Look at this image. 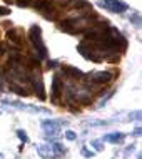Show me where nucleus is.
Instances as JSON below:
<instances>
[{"instance_id":"20e7f679","label":"nucleus","mask_w":142,"mask_h":159,"mask_svg":"<svg viewBox=\"0 0 142 159\" xmlns=\"http://www.w3.org/2000/svg\"><path fill=\"white\" fill-rule=\"evenodd\" d=\"M37 152L40 154L44 159H50V157L54 156V149H52V146H49V144L38 146V148H37Z\"/></svg>"},{"instance_id":"9d476101","label":"nucleus","mask_w":142,"mask_h":159,"mask_svg":"<svg viewBox=\"0 0 142 159\" xmlns=\"http://www.w3.org/2000/svg\"><path fill=\"white\" fill-rule=\"evenodd\" d=\"M10 12H8V8H5V7H0V15H8Z\"/></svg>"},{"instance_id":"6e6552de","label":"nucleus","mask_w":142,"mask_h":159,"mask_svg":"<svg viewBox=\"0 0 142 159\" xmlns=\"http://www.w3.org/2000/svg\"><path fill=\"white\" fill-rule=\"evenodd\" d=\"M17 136H19V139L22 141V143H29V136L25 134V131H22V129L17 131Z\"/></svg>"},{"instance_id":"f03ea898","label":"nucleus","mask_w":142,"mask_h":159,"mask_svg":"<svg viewBox=\"0 0 142 159\" xmlns=\"http://www.w3.org/2000/svg\"><path fill=\"white\" fill-rule=\"evenodd\" d=\"M102 5L105 8H109L110 12H115V14H120V12L127 10V5L119 0H102Z\"/></svg>"},{"instance_id":"9b49d317","label":"nucleus","mask_w":142,"mask_h":159,"mask_svg":"<svg viewBox=\"0 0 142 159\" xmlns=\"http://www.w3.org/2000/svg\"><path fill=\"white\" fill-rule=\"evenodd\" d=\"M82 154H84V156H87V157H92L94 156V152L92 151H87V149H82Z\"/></svg>"},{"instance_id":"1a4fd4ad","label":"nucleus","mask_w":142,"mask_h":159,"mask_svg":"<svg viewBox=\"0 0 142 159\" xmlns=\"http://www.w3.org/2000/svg\"><path fill=\"white\" fill-rule=\"evenodd\" d=\"M65 137H67L69 141H75V137H77V136H75V132H74V131H67V132H65Z\"/></svg>"},{"instance_id":"f257e3e1","label":"nucleus","mask_w":142,"mask_h":159,"mask_svg":"<svg viewBox=\"0 0 142 159\" xmlns=\"http://www.w3.org/2000/svg\"><path fill=\"white\" fill-rule=\"evenodd\" d=\"M30 39H32L35 49L40 52V57L45 59L47 57V49H45L44 42H42V39H40V29H38V27H32V30H30Z\"/></svg>"},{"instance_id":"0eeeda50","label":"nucleus","mask_w":142,"mask_h":159,"mask_svg":"<svg viewBox=\"0 0 142 159\" xmlns=\"http://www.w3.org/2000/svg\"><path fill=\"white\" fill-rule=\"evenodd\" d=\"M52 85H54V89H52L54 96H59V94H60V79H59V77H54Z\"/></svg>"},{"instance_id":"4468645a","label":"nucleus","mask_w":142,"mask_h":159,"mask_svg":"<svg viewBox=\"0 0 142 159\" xmlns=\"http://www.w3.org/2000/svg\"><path fill=\"white\" fill-rule=\"evenodd\" d=\"M0 159H3V154L2 152H0Z\"/></svg>"},{"instance_id":"39448f33","label":"nucleus","mask_w":142,"mask_h":159,"mask_svg":"<svg viewBox=\"0 0 142 159\" xmlns=\"http://www.w3.org/2000/svg\"><path fill=\"white\" fill-rule=\"evenodd\" d=\"M122 139H124V136L120 134V132H114V134L104 136V141H105V143H120Z\"/></svg>"},{"instance_id":"7ed1b4c3","label":"nucleus","mask_w":142,"mask_h":159,"mask_svg":"<svg viewBox=\"0 0 142 159\" xmlns=\"http://www.w3.org/2000/svg\"><path fill=\"white\" fill-rule=\"evenodd\" d=\"M42 127L47 134H57L59 132V124L55 121H44L42 122Z\"/></svg>"},{"instance_id":"f8f14e48","label":"nucleus","mask_w":142,"mask_h":159,"mask_svg":"<svg viewBox=\"0 0 142 159\" xmlns=\"http://www.w3.org/2000/svg\"><path fill=\"white\" fill-rule=\"evenodd\" d=\"M94 146L97 148V151H102V146H100V143H99V141H94Z\"/></svg>"},{"instance_id":"423d86ee","label":"nucleus","mask_w":142,"mask_h":159,"mask_svg":"<svg viewBox=\"0 0 142 159\" xmlns=\"http://www.w3.org/2000/svg\"><path fill=\"white\" fill-rule=\"evenodd\" d=\"M110 75L109 72H97V74H94V80L95 82H109L110 80Z\"/></svg>"},{"instance_id":"ddd939ff","label":"nucleus","mask_w":142,"mask_h":159,"mask_svg":"<svg viewBox=\"0 0 142 159\" xmlns=\"http://www.w3.org/2000/svg\"><path fill=\"white\" fill-rule=\"evenodd\" d=\"M134 134H135V136H140V127H137V129H135Z\"/></svg>"}]
</instances>
